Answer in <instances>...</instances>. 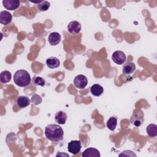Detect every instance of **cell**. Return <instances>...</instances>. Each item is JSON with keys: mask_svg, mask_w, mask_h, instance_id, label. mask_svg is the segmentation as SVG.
I'll use <instances>...</instances> for the list:
<instances>
[{"mask_svg": "<svg viewBox=\"0 0 157 157\" xmlns=\"http://www.w3.org/2000/svg\"><path fill=\"white\" fill-rule=\"evenodd\" d=\"M136 70V65L134 63L127 62L123 66V73L124 75H130L132 74Z\"/></svg>", "mask_w": 157, "mask_h": 157, "instance_id": "obj_14", "label": "cell"}, {"mask_svg": "<svg viewBox=\"0 0 157 157\" xmlns=\"http://www.w3.org/2000/svg\"><path fill=\"white\" fill-rule=\"evenodd\" d=\"M90 92L94 96H100L104 92V88L99 84H94L90 87Z\"/></svg>", "mask_w": 157, "mask_h": 157, "instance_id": "obj_16", "label": "cell"}, {"mask_svg": "<svg viewBox=\"0 0 157 157\" xmlns=\"http://www.w3.org/2000/svg\"><path fill=\"white\" fill-rule=\"evenodd\" d=\"M37 100L39 102V103H40V102H42V99H41L40 96H39L37 95V94H34V95L33 96V97H32L31 101H32L33 102H34L35 104L37 105V104H38V102L37 101Z\"/></svg>", "mask_w": 157, "mask_h": 157, "instance_id": "obj_23", "label": "cell"}, {"mask_svg": "<svg viewBox=\"0 0 157 157\" xmlns=\"http://www.w3.org/2000/svg\"><path fill=\"white\" fill-rule=\"evenodd\" d=\"M82 157H100L99 151L95 148H88L82 154Z\"/></svg>", "mask_w": 157, "mask_h": 157, "instance_id": "obj_11", "label": "cell"}, {"mask_svg": "<svg viewBox=\"0 0 157 157\" xmlns=\"http://www.w3.org/2000/svg\"><path fill=\"white\" fill-rule=\"evenodd\" d=\"M88 84V79L83 75H78L74 79V86L78 89H83Z\"/></svg>", "mask_w": 157, "mask_h": 157, "instance_id": "obj_6", "label": "cell"}, {"mask_svg": "<svg viewBox=\"0 0 157 157\" xmlns=\"http://www.w3.org/2000/svg\"><path fill=\"white\" fill-rule=\"evenodd\" d=\"M46 64L50 69H55L59 66L60 61L57 58L51 56L47 59Z\"/></svg>", "mask_w": 157, "mask_h": 157, "instance_id": "obj_13", "label": "cell"}, {"mask_svg": "<svg viewBox=\"0 0 157 157\" xmlns=\"http://www.w3.org/2000/svg\"><path fill=\"white\" fill-rule=\"evenodd\" d=\"M33 85L35 86H44L45 85V80L41 77H34L33 78Z\"/></svg>", "mask_w": 157, "mask_h": 157, "instance_id": "obj_21", "label": "cell"}, {"mask_svg": "<svg viewBox=\"0 0 157 157\" xmlns=\"http://www.w3.org/2000/svg\"><path fill=\"white\" fill-rule=\"evenodd\" d=\"M50 6V4L47 1H41V2L37 5L38 9L41 12L47 11L49 9Z\"/></svg>", "mask_w": 157, "mask_h": 157, "instance_id": "obj_20", "label": "cell"}, {"mask_svg": "<svg viewBox=\"0 0 157 157\" xmlns=\"http://www.w3.org/2000/svg\"><path fill=\"white\" fill-rule=\"evenodd\" d=\"M61 37L59 33L57 32L51 33L48 37V41L51 45H56L61 42Z\"/></svg>", "mask_w": 157, "mask_h": 157, "instance_id": "obj_10", "label": "cell"}, {"mask_svg": "<svg viewBox=\"0 0 157 157\" xmlns=\"http://www.w3.org/2000/svg\"><path fill=\"white\" fill-rule=\"evenodd\" d=\"M67 31L72 34H76L80 33L82 26L77 21H72L67 25Z\"/></svg>", "mask_w": 157, "mask_h": 157, "instance_id": "obj_8", "label": "cell"}, {"mask_svg": "<svg viewBox=\"0 0 157 157\" xmlns=\"http://www.w3.org/2000/svg\"><path fill=\"white\" fill-rule=\"evenodd\" d=\"M12 74L8 71H4L0 74V82L2 83H7L10 81Z\"/></svg>", "mask_w": 157, "mask_h": 157, "instance_id": "obj_17", "label": "cell"}, {"mask_svg": "<svg viewBox=\"0 0 157 157\" xmlns=\"http://www.w3.org/2000/svg\"><path fill=\"white\" fill-rule=\"evenodd\" d=\"M12 15L7 10H3L0 12V23L2 25H7L12 21Z\"/></svg>", "mask_w": 157, "mask_h": 157, "instance_id": "obj_9", "label": "cell"}, {"mask_svg": "<svg viewBox=\"0 0 157 157\" xmlns=\"http://www.w3.org/2000/svg\"><path fill=\"white\" fill-rule=\"evenodd\" d=\"M31 100L29 98L25 96H20L17 100V105L20 108H25L30 104Z\"/></svg>", "mask_w": 157, "mask_h": 157, "instance_id": "obj_12", "label": "cell"}, {"mask_svg": "<svg viewBox=\"0 0 157 157\" xmlns=\"http://www.w3.org/2000/svg\"><path fill=\"white\" fill-rule=\"evenodd\" d=\"M147 134L151 137H155L157 136V126L155 124H150L146 128Z\"/></svg>", "mask_w": 157, "mask_h": 157, "instance_id": "obj_18", "label": "cell"}, {"mask_svg": "<svg viewBox=\"0 0 157 157\" xmlns=\"http://www.w3.org/2000/svg\"><path fill=\"white\" fill-rule=\"evenodd\" d=\"M13 81L17 86L20 87H26L31 83V78L28 71L20 69L16 71L14 74Z\"/></svg>", "mask_w": 157, "mask_h": 157, "instance_id": "obj_2", "label": "cell"}, {"mask_svg": "<svg viewBox=\"0 0 157 157\" xmlns=\"http://www.w3.org/2000/svg\"><path fill=\"white\" fill-rule=\"evenodd\" d=\"M112 59L115 63L118 65H121L126 61V57L124 52L120 50H117L113 53Z\"/></svg>", "mask_w": 157, "mask_h": 157, "instance_id": "obj_5", "label": "cell"}, {"mask_svg": "<svg viewBox=\"0 0 157 157\" xmlns=\"http://www.w3.org/2000/svg\"><path fill=\"white\" fill-rule=\"evenodd\" d=\"M45 136L50 141L58 142L63 139L64 131L60 126L56 124H50L45 128Z\"/></svg>", "mask_w": 157, "mask_h": 157, "instance_id": "obj_1", "label": "cell"}, {"mask_svg": "<svg viewBox=\"0 0 157 157\" xmlns=\"http://www.w3.org/2000/svg\"><path fill=\"white\" fill-rule=\"evenodd\" d=\"M67 116L63 111H58L55 113V119L59 124H64L67 120Z\"/></svg>", "mask_w": 157, "mask_h": 157, "instance_id": "obj_15", "label": "cell"}, {"mask_svg": "<svg viewBox=\"0 0 157 157\" xmlns=\"http://www.w3.org/2000/svg\"><path fill=\"white\" fill-rule=\"evenodd\" d=\"M117 125V119L116 117H111L107 120L106 123V126L108 129L110 131H114Z\"/></svg>", "mask_w": 157, "mask_h": 157, "instance_id": "obj_19", "label": "cell"}, {"mask_svg": "<svg viewBox=\"0 0 157 157\" xmlns=\"http://www.w3.org/2000/svg\"><path fill=\"white\" fill-rule=\"evenodd\" d=\"M130 121L136 127L140 126L144 122V113L141 110L136 109L134 110Z\"/></svg>", "mask_w": 157, "mask_h": 157, "instance_id": "obj_3", "label": "cell"}, {"mask_svg": "<svg viewBox=\"0 0 157 157\" xmlns=\"http://www.w3.org/2000/svg\"><path fill=\"white\" fill-rule=\"evenodd\" d=\"M82 144L80 140H71L67 144V150L73 155H76L80 151Z\"/></svg>", "mask_w": 157, "mask_h": 157, "instance_id": "obj_4", "label": "cell"}, {"mask_svg": "<svg viewBox=\"0 0 157 157\" xmlns=\"http://www.w3.org/2000/svg\"><path fill=\"white\" fill-rule=\"evenodd\" d=\"M136 156V155L132 151L125 150V151H123L121 153H120L119 155V156Z\"/></svg>", "mask_w": 157, "mask_h": 157, "instance_id": "obj_22", "label": "cell"}, {"mask_svg": "<svg viewBox=\"0 0 157 157\" xmlns=\"http://www.w3.org/2000/svg\"><path fill=\"white\" fill-rule=\"evenodd\" d=\"M2 4L7 10H14L19 7L20 2L18 0H3Z\"/></svg>", "mask_w": 157, "mask_h": 157, "instance_id": "obj_7", "label": "cell"}]
</instances>
